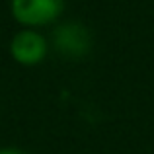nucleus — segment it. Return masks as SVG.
<instances>
[{
    "label": "nucleus",
    "mask_w": 154,
    "mask_h": 154,
    "mask_svg": "<svg viewBox=\"0 0 154 154\" xmlns=\"http://www.w3.org/2000/svg\"><path fill=\"white\" fill-rule=\"evenodd\" d=\"M12 16L18 23L39 27L53 23L64 10V0H12Z\"/></svg>",
    "instance_id": "1"
},
{
    "label": "nucleus",
    "mask_w": 154,
    "mask_h": 154,
    "mask_svg": "<svg viewBox=\"0 0 154 154\" xmlns=\"http://www.w3.org/2000/svg\"><path fill=\"white\" fill-rule=\"evenodd\" d=\"M53 47L66 59H82L92 51V33L78 22L60 23L53 31Z\"/></svg>",
    "instance_id": "2"
},
{
    "label": "nucleus",
    "mask_w": 154,
    "mask_h": 154,
    "mask_svg": "<svg viewBox=\"0 0 154 154\" xmlns=\"http://www.w3.org/2000/svg\"><path fill=\"white\" fill-rule=\"evenodd\" d=\"M47 39L35 29H22L12 37L10 53L12 59L22 66H35L47 57Z\"/></svg>",
    "instance_id": "3"
},
{
    "label": "nucleus",
    "mask_w": 154,
    "mask_h": 154,
    "mask_svg": "<svg viewBox=\"0 0 154 154\" xmlns=\"http://www.w3.org/2000/svg\"><path fill=\"white\" fill-rule=\"evenodd\" d=\"M0 154H27L20 148H0Z\"/></svg>",
    "instance_id": "4"
}]
</instances>
